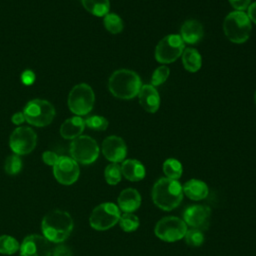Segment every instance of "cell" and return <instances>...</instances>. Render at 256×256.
Wrapping results in <instances>:
<instances>
[{
  "instance_id": "obj_10",
  "label": "cell",
  "mask_w": 256,
  "mask_h": 256,
  "mask_svg": "<svg viewBox=\"0 0 256 256\" xmlns=\"http://www.w3.org/2000/svg\"><path fill=\"white\" fill-rule=\"evenodd\" d=\"M187 231V224L183 219L175 216H167L160 219L154 228L155 235L165 242H176L182 238Z\"/></svg>"
},
{
  "instance_id": "obj_11",
  "label": "cell",
  "mask_w": 256,
  "mask_h": 256,
  "mask_svg": "<svg viewBox=\"0 0 256 256\" xmlns=\"http://www.w3.org/2000/svg\"><path fill=\"white\" fill-rule=\"evenodd\" d=\"M37 144L35 131L27 126H19L13 130L9 138V146L14 154L26 155L34 150Z\"/></svg>"
},
{
  "instance_id": "obj_19",
  "label": "cell",
  "mask_w": 256,
  "mask_h": 256,
  "mask_svg": "<svg viewBox=\"0 0 256 256\" xmlns=\"http://www.w3.org/2000/svg\"><path fill=\"white\" fill-rule=\"evenodd\" d=\"M85 128V121L81 116L66 119L60 126V135L64 139L73 140L79 137Z\"/></svg>"
},
{
  "instance_id": "obj_36",
  "label": "cell",
  "mask_w": 256,
  "mask_h": 256,
  "mask_svg": "<svg viewBox=\"0 0 256 256\" xmlns=\"http://www.w3.org/2000/svg\"><path fill=\"white\" fill-rule=\"evenodd\" d=\"M21 81L24 85H32L35 81V74L31 70H25L21 74Z\"/></svg>"
},
{
  "instance_id": "obj_17",
  "label": "cell",
  "mask_w": 256,
  "mask_h": 256,
  "mask_svg": "<svg viewBox=\"0 0 256 256\" xmlns=\"http://www.w3.org/2000/svg\"><path fill=\"white\" fill-rule=\"evenodd\" d=\"M117 202L124 213H133L141 205V195L134 188H126L119 194Z\"/></svg>"
},
{
  "instance_id": "obj_20",
  "label": "cell",
  "mask_w": 256,
  "mask_h": 256,
  "mask_svg": "<svg viewBox=\"0 0 256 256\" xmlns=\"http://www.w3.org/2000/svg\"><path fill=\"white\" fill-rule=\"evenodd\" d=\"M120 167L122 175L129 181L137 182L145 177V167L136 159H126L122 162Z\"/></svg>"
},
{
  "instance_id": "obj_4",
  "label": "cell",
  "mask_w": 256,
  "mask_h": 256,
  "mask_svg": "<svg viewBox=\"0 0 256 256\" xmlns=\"http://www.w3.org/2000/svg\"><path fill=\"white\" fill-rule=\"evenodd\" d=\"M225 36L233 43L242 44L246 42L251 34V21L244 11H233L229 13L223 22Z\"/></svg>"
},
{
  "instance_id": "obj_22",
  "label": "cell",
  "mask_w": 256,
  "mask_h": 256,
  "mask_svg": "<svg viewBox=\"0 0 256 256\" xmlns=\"http://www.w3.org/2000/svg\"><path fill=\"white\" fill-rule=\"evenodd\" d=\"M182 63L189 72H197L202 66V58L195 48H186L182 53Z\"/></svg>"
},
{
  "instance_id": "obj_9",
  "label": "cell",
  "mask_w": 256,
  "mask_h": 256,
  "mask_svg": "<svg viewBox=\"0 0 256 256\" xmlns=\"http://www.w3.org/2000/svg\"><path fill=\"white\" fill-rule=\"evenodd\" d=\"M185 49V43L179 34H169L162 38L155 48V59L162 64L176 61Z\"/></svg>"
},
{
  "instance_id": "obj_14",
  "label": "cell",
  "mask_w": 256,
  "mask_h": 256,
  "mask_svg": "<svg viewBox=\"0 0 256 256\" xmlns=\"http://www.w3.org/2000/svg\"><path fill=\"white\" fill-rule=\"evenodd\" d=\"M211 209L206 205H190L183 211L184 222L199 230H206L209 226Z\"/></svg>"
},
{
  "instance_id": "obj_21",
  "label": "cell",
  "mask_w": 256,
  "mask_h": 256,
  "mask_svg": "<svg viewBox=\"0 0 256 256\" xmlns=\"http://www.w3.org/2000/svg\"><path fill=\"white\" fill-rule=\"evenodd\" d=\"M183 193L191 200L205 199L209 194V188L207 184L198 179H190L183 186Z\"/></svg>"
},
{
  "instance_id": "obj_38",
  "label": "cell",
  "mask_w": 256,
  "mask_h": 256,
  "mask_svg": "<svg viewBox=\"0 0 256 256\" xmlns=\"http://www.w3.org/2000/svg\"><path fill=\"white\" fill-rule=\"evenodd\" d=\"M247 10H248L247 15H248L250 21H252L256 24V1L253 2L252 4H250V6L248 7Z\"/></svg>"
},
{
  "instance_id": "obj_32",
  "label": "cell",
  "mask_w": 256,
  "mask_h": 256,
  "mask_svg": "<svg viewBox=\"0 0 256 256\" xmlns=\"http://www.w3.org/2000/svg\"><path fill=\"white\" fill-rule=\"evenodd\" d=\"M169 74H170L169 67H167L165 65L159 66L158 68H156L154 70V72L152 74L151 85H153L154 87L161 85L162 83H164L167 80V78L169 77Z\"/></svg>"
},
{
  "instance_id": "obj_15",
  "label": "cell",
  "mask_w": 256,
  "mask_h": 256,
  "mask_svg": "<svg viewBox=\"0 0 256 256\" xmlns=\"http://www.w3.org/2000/svg\"><path fill=\"white\" fill-rule=\"evenodd\" d=\"M104 157L112 163L123 162L127 155V146L124 140L116 135L106 137L101 146Z\"/></svg>"
},
{
  "instance_id": "obj_35",
  "label": "cell",
  "mask_w": 256,
  "mask_h": 256,
  "mask_svg": "<svg viewBox=\"0 0 256 256\" xmlns=\"http://www.w3.org/2000/svg\"><path fill=\"white\" fill-rule=\"evenodd\" d=\"M52 256H72V252L67 246L58 245L52 250Z\"/></svg>"
},
{
  "instance_id": "obj_1",
  "label": "cell",
  "mask_w": 256,
  "mask_h": 256,
  "mask_svg": "<svg viewBox=\"0 0 256 256\" xmlns=\"http://www.w3.org/2000/svg\"><path fill=\"white\" fill-rule=\"evenodd\" d=\"M41 229L43 236L50 242L61 243L70 236L73 229V219L68 212L55 209L43 217Z\"/></svg>"
},
{
  "instance_id": "obj_6",
  "label": "cell",
  "mask_w": 256,
  "mask_h": 256,
  "mask_svg": "<svg viewBox=\"0 0 256 256\" xmlns=\"http://www.w3.org/2000/svg\"><path fill=\"white\" fill-rule=\"evenodd\" d=\"M95 103L93 89L86 83L76 84L68 95L69 110L76 116L87 115Z\"/></svg>"
},
{
  "instance_id": "obj_7",
  "label": "cell",
  "mask_w": 256,
  "mask_h": 256,
  "mask_svg": "<svg viewBox=\"0 0 256 256\" xmlns=\"http://www.w3.org/2000/svg\"><path fill=\"white\" fill-rule=\"evenodd\" d=\"M69 152L77 163L88 165L97 160L99 156V146L92 137L80 135L70 143Z\"/></svg>"
},
{
  "instance_id": "obj_29",
  "label": "cell",
  "mask_w": 256,
  "mask_h": 256,
  "mask_svg": "<svg viewBox=\"0 0 256 256\" xmlns=\"http://www.w3.org/2000/svg\"><path fill=\"white\" fill-rule=\"evenodd\" d=\"M22 169V160L19 155L13 154L6 158L4 163V170L8 175H16Z\"/></svg>"
},
{
  "instance_id": "obj_3",
  "label": "cell",
  "mask_w": 256,
  "mask_h": 256,
  "mask_svg": "<svg viewBox=\"0 0 256 256\" xmlns=\"http://www.w3.org/2000/svg\"><path fill=\"white\" fill-rule=\"evenodd\" d=\"M141 87L142 82L139 75L129 69L114 71L108 80V88L111 94L123 100H129L137 96Z\"/></svg>"
},
{
  "instance_id": "obj_28",
  "label": "cell",
  "mask_w": 256,
  "mask_h": 256,
  "mask_svg": "<svg viewBox=\"0 0 256 256\" xmlns=\"http://www.w3.org/2000/svg\"><path fill=\"white\" fill-rule=\"evenodd\" d=\"M119 225L125 232H133L139 227V218L133 213H123L119 219Z\"/></svg>"
},
{
  "instance_id": "obj_24",
  "label": "cell",
  "mask_w": 256,
  "mask_h": 256,
  "mask_svg": "<svg viewBox=\"0 0 256 256\" xmlns=\"http://www.w3.org/2000/svg\"><path fill=\"white\" fill-rule=\"evenodd\" d=\"M162 169L167 178L174 179V180H178L181 177L183 172L181 162L175 158L166 159L163 163Z\"/></svg>"
},
{
  "instance_id": "obj_39",
  "label": "cell",
  "mask_w": 256,
  "mask_h": 256,
  "mask_svg": "<svg viewBox=\"0 0 256 256\" xmlns=\"http://www.w3.org/2000/svg\"><path fill=\"white\" fill-rule=\"evenodd\" d=\"M254 100H255V104H256V91H255V94H254Z\"/></svg>"
},
{
  "instance_id": "obj_13",
  "label": "cell",
  "mask_w": 256,
  "mask_h": 256,
  "mask_svg": "<svg viewBox=\"0 0 256 256\" xmlns=\"http://www.w3.org/2000/svg\"><path fill=\"white\" fill-rule=\"evenodd\" d=\"M21 256H51L50 241L42 235L32 234L25 237L20 244Z\"/></svg>"
},
{
  "instance_id": "obj_33",
  "label": "cell",
  "mask_w": 256,
  "mask_h": 256,
  "mask_svg": "<svg viewBox=\"0 0 256 256\" xmlns=\"http://www.w3.org/2000/svg\"><path fill=\"white\" fill-rule=\"evenodd\" d=\"M59 156L53 152V151H45L43 154H42V159H43V162L46 164V165H49V166H54V164L56 163V161L58 160Z\"/></svg>"
},
{
  "instance_id": "obj_23",
  "label": "cell",
  "mask_w": 256,
  "mask_h": 256,
  "mask_svg": "<svg viewBox=\"0 0 256 256\" xmlns=\"http://www.w3.org/2000/svg\"><path fill=\"white\" fill-rule=\"evenodd\" d=\"M83 7L92 15L97 17H104L109 13V0H81Z\"/></svg>"
},
{
  "instance_id": "obj_8",
  "label": "cell",
  "mask_w": 256,
  "mask_h": 256,
  "mask_svg": "<svg viewBox=\"0 0 256 256\" xmlns=\"http://www.w3.org/2000/svg\"><path fill=\"white\" fill-rule=\"evenodd\" d=\"M120 216L121 212L116 204L105 202L93 209L89 217V223L95 230L104 231L113 227L119 221Z\"/></svg>"
},
{
  "instance_id": "obj_31",
  "label": "cell",
  "mask_w": 256,
  "mask_h": 256,
  "mask_svg": "<svg viewBox=\"0 0 256 256\" xmlns=\"http://www.w3.org/2000/svg\"><path fill=\"white\" fill-rule=\"evenodd\" d=\"M85 126H87L88 128L92 129V130H96V131H104L107 129L108 127V120L103 117V116H99V115H92L87 117L85 120Z\"/></svg>"
},
{
  "instance_id": "obj_16",
  "label": "cell",
  "mask_w": 256,
  "mask_h": 256,
  "mask_svg": "<svg viewBox=\"0 0 256 256\" xmlns=\"http://www.w3.org/2000/svg\"><path fill=\"white\" fill-rule=\"evenodd\" d=\"M138 98L140 105L145 111L149 113H155L159 109L160 96L156 87H154L153 85H142L138 93Z\"/></svg>"
},
{
  "instance_id": "obj_2",
  "label": "cell",
  "mask_w": 256,
  "mask_h": 256,
  "mask_svg": "<svg viewBox=\"0 0 256 256\" xmlns=\"http://www.w3.org/2000/svg\"><path fill=\"white\" fill-rule=\"evenodd\" d=\"M151 195L154 204L158 208L164 211H171L181 203L184 193L178 180L165 177L155 182Z\"/></svg>"
},
{
  "instance_id": "obj_12",
  "label": "cell",
  "mask_w": 256,
  "mask_h": 256,
  "mask_svg": "<svg viewBox=\"0 0 256 256\" xmlns=\"http://www.w3.org/2000/svg\"><path fill=\"white\" fill-rule=\"evenodd\" d=\"M55 179L62 185H71L79 177L80 169L78 163L69 156H59L53 166Z\"/></svg>"
},
{
  "instance_id": "obj_34",
  "label": "cell",
  "mask_w": 256,
  "mask_h": 256,
  "mask_svg": "<svg viewBox=\"0 0 256 256\" xmlns=\"http://www.w3.org/2000/svg\"><path fill=\"white\" fill-rule=\"evenodd\" d=\"M229 3L235 11H244L250 6L251 0H229Z\"/></svg>"
},
{
  "instance_id": "obj_25",
  "label": "cell",
  "mask_w": 256,
  "mask_h": 256,
  "mask_svg": "<svg viewBox=\"0 0 256 256\" xmlns=\"http://www.w3.org/2000/svg\"><path fill=\"white\" fill-rule=\"evenodd\" d=\"M103 24L105 29L112 34H118L122 32L124 27L122 19L115 13L106 14L103 19Z\"/></svg>"
},
{
  "instance_id": "obj_26",
  "label": "cell",
  "mask_w": 256,
  "mask_h": 256,
  "mask_svg": "<svg viewBox=\"0 0 256 256\" xmlns=\"http://www.w3.org/2000/svg\"><path fill=\"white\" fill-rule=\"evenodd\" d=\"M20 248L18 241L9 235L0 236V253L6 255H12L16 253Z\"/></svg>"
},
{
  "instance_id": "obj_37",
  "label": "cell",
  "mask_w": 256,
  "mask_h": 256,
  "mask_svg": "<svg viewBox=\"0 0 256 256\" xmlns=\"http://www.w3.org/2000/svg\"><path fill=\"white\" fill-rule=\"evenodd\" d=\"M11 121L13 124L15 125H21L25 122V117H24V114L23 112H17V113H14L11 117Z\"/></svg>"
},
{
  "instance_id": "obj_27",
  "label": "cell",
  "mask_w": 256,
  "mask_h": 256,
  "mask_svg": "<svg viewBox=\"0 0 256 256\" xmlns=\"http://www.w3.org/2000/svg\"><path fill=\"white\" fill-rule=\"evenodd\" d=\"M104 177L109 185H116L121 181L122 172L118 163H111L104 170Z\"/></svg>"
},
{
  "instance_id": "obj_18",
  "label": "cell",
  "mask_w": 256,
  "mask_h": 256,
  "mask_svg": "<svg viewBox=\"0 0 256 256\" xmlns=\"http://www.w3.org/2000/svg\"><path fill=\"white\" fill-rule=\"evenodd\" d=\"M204 35L202 24L194 19L185 21L180 28V36L184 43L196 44Z\"/></svg>"
},
{
  "instance_id": "obj_5",
  "label": "cell",
  "mask_w": 256,
  "mask_h": 256,
  "mask_svg": "<svg viewBox=\"0 0 256 256\" xmlns=\"http://www.w3.org/2000/svg\"><path fill=\"white\" fill-rule=\"evenodd\" d=\"M25 121L36 127H45L53 121L56 111L54 106L44 99H33L24 106Z\"/></svg>"
},
{
  "instance_id": "obj_30",
  "label": "cell",
  "mask_w": 256,
  "mask_h": 256,
  "mask_svg": "<svg viewBox=\"0 0 256 256\" xmlns=\"http://www.w3.org/2000/svg\"><path fill=\"white\" fill-rule=\"evenodd\" d=\"M185 242L192 247H198L203 244L204 242V234L202 230L196 229V228H191L187 229L185 235H184Z\"/></svg>"
}]
</instances>
